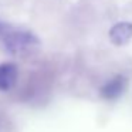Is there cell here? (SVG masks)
<instances>
[{"label":"cell","mask_w":132,"mask_h":132,"mask_svg":"<svg viewBox=\"0 0 132 132\" xmlns=\"http://www.w3.org/2000/svg\"><path fill=\"white\" fill-rule=\"evenodd\" d=\"M126 85H128V80H126L123 75H117V77H114L112 80L106 81V82L101 87L100 95L104 100H108V101L117 100V98H119L121 95L125 92Z\"/></svg>","instance_id":"obj_2"},{"label":"cell","mask_w":132,"mask_h":132,"mask_svg":"<svg viewBox=\"0 0 132 132\" xmlns=\"http://www.w3.org/2000/svg\"><path fill=\"white\" fill-rule=\"evenodd\" d=\"M4 47L6 50L13 55H26L34 51L38 46L40 41L33 33L20 30V31H9L3 37Z\"/></svg>","instance_id":"obj_1"},{"label":"cell","mask_w":132,"mask_h":132,"mask_svg":"<svg viewBox=\"0 0 132 132\" xmlns=\"http://www.w3.org/2000/svg\"><path fill=\"white\" fill-rule=\"evenodd\" d=\"M19 77L17 65L13 63L0 64V91H10Z\"/></svg>","instance_id":"obj_4"},{"label":"cell","mask_w":132,"mask_h":132,"mask_svg":"<svg viewBox=\"0 0 132 132\" xmlns=\"http://www.w3.org/2000/svg\"><path fill=\"white\" fill-rule=\"evenodd\" d=\"M109 40L115 46H125L132 40V23L129 21H119L114 24L108 33Z\"/></svg>","instance_id":"obj_3"},{"label":"cell","mask_w":132,"mask_h":132,"mask_svg":"<svg viewBox=\"0 0 132 132\" xmlns=\"http://www.w3.org/2000/svg\"><path fill=\"white\" fill-rule=\"evenodd\" d=\"M7 33H9V29H7V26L6 24H3V23H0V36H6Z\"/></svg>","instance_id":"obj_5"}]
</instances>
